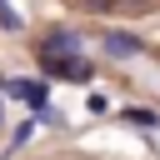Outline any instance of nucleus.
<instances>
[{
  "mask_svg": "<svg viewBox=\"0 0 160 160\" xmlns=\"http://www.w3.org/2000/svg\"><path fill=\"white\" fill-rule=\"evenodd\" d=\"M35 55H80V40H75L70 30H50V35H40Z\"/></svg>",
  "mask_w": 160,
  "mask_h": 160,
  "instance_id": "nucleus-3",
  "label": "nucleus"
},
{
  "mask_svg": "<svg viewBox=\"0 0 160 160\" xmlns=\"http://www.w3.org/2000/svg\"><path fill=\"white\" fill-rule=\"evenodd\" d=\"M0 125H5V115H0Z\"/></svg>",
  "mask_w": 160,
  "mask_h": 160,
  "instance_id": "nucleus-7",
  "label": "nucleus"
},
{
  "mask_svg": "<svg viewBox=\"0 0 160 160\" xmlns=\"http://www.w3.org/2000/svg\"><path fill=\"white\" fill-rule=\"evenodd\" d=\"M0 85H5V95L25 100L30 110H45V100H50V85L45 80H0Z\"/></svg>",
  "mask_w": 160,
  "mask_h": 160,
  "instance_id": "nucleus-2",
  "label": "nucleus"
},
{
  "mask_svg": "<svg viewBox=\"0 0 160 160\" xmlns=\"http://www.w3.org/2000/svg\"><path fill=\"white\" fill-rule=\"evenodd\" d=\"M40 60V75H55V80H75V85H90L95 80V65L85 55H35Z\"/></svg>",
  "mask_w": 160,
  "mask_h": 160,
  "instance_id": "nucleus-1",
  "label": "nucleus"
},
{
  "mask_svg": "<svg viewBox=\"0 0 160 160\" xmlns=\"http://www.w3.org/2000/svg\"><path fill=\"white\" fill-rule=\"evenodd\" d=\"M105 50H110L115 60H130V55H140V50H145V40H140V35H130V30H110V35H105Z\"/></svg>",
  "mask_w": 160,
  "mask_h": 160,
  "instance_id": "nucleus-4",
  "label": "nucleus"
},
{
  "mask_svg": "<svg viewBox=\"0 0 160 160\" xmlns=\"http://www.w3.org/2000/svg\"><path fill=\"white\" fill-rule=\"evenodd\" d=\"M120 120H125V125H140V130H160V115H155V110H140V105L120 110Z\"/></svg>",
  "mask_w": 160,
  "mask_h": 160,
  "instance_id": "nucleus-5",
  "label": "nucleus"
},
{
  "mask_svg": "<svg viewBox=\"0 0 160 160\" xmlns=\"http://www.w3.org/2000/svg\"><path fill=\"white\" fill-rule=\"evenodd\" d=\"M0 25H5V30H20V15L10 10V0H0Z\"/></svg>",
  "mask_w": 160,
  "mask_h": 160,
  "instance_id": "nucleus-6",
  "label": "nucleus"
}]
</instances>
